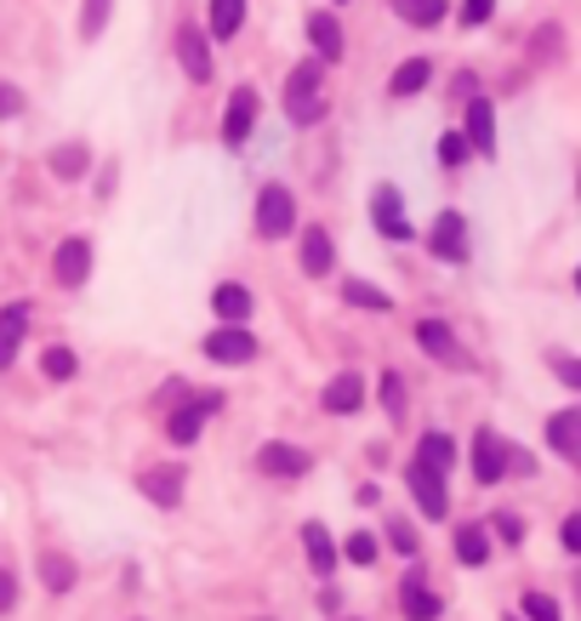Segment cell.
Here are the masks:
<instances>
[{
	"label": "cell",
	"instance_id": "cell-16",
	"mask_svg": "<svg viewBox=\"0 0 581 621\" xmlns=\"http://www.w3.org/2000/svg\"><path fill=\"white\" fill-rule=\"evenodd\" d=\"M137 491L149 496L155 507L171 513V507L183 502V467H142V473H137Z\"/></svg>",
	"mask_w": 581,
	"mask_h": 621
},
{
	"label": "cell",
	"instance_id": "cell-12",
	"mask_svg": "<svg viewBox=\"0 0 581 621\" xmlns=\"http://www.w3.org/2000/svg\"><path fill=\"white\" fill-rule=\"evenodd\" d=\"M257 91L252 86H234V98H228V115H223V142L228 149H246V137H252V126H257Z\"/></svg>",
	"mask_w": 581,
	"mask_h": 621
},
{
	"label": "cell",
	"instance_id": "cell-37",
	"mask_svg": "<svg viewBox=\"0 0 581 621\" xmlns=\"http://www.w3.org/2000/svg\"><path fill=\"white\" fill-rule=\"evenodd\" d=\"M519 604H524V621H559V604L548 593H524Z\"/></svg>",
	"mask_w": 581,
	"mask_h": 621
},
{
	"label": "cell",
	"instance_id": "cell-34",
	"mask_svg": "<svg viewBox=\"0 0 581 621\" xmlns=\"http://www.w3.org/2000/svg\"><path fill=\"white\" fill-rule=\"evenodd\" d=\"M382 411L387 416L405 411V382H400V371H382Z\"/></svg>",
	"mask_w": 581,
	"mask_h": 621
},
{
	"label": "cell",
	"instance_id": "cell-31",
	"mask_svg": "<svg viewBox=\"0 0 581 621\" xmlns=\"http://www.w3.org/2000/svg\"><path fill=\"white\" fill-rule=\"evenodd\" d=\"M86 166H91V155H86V142H63V149L52 155V171H58L63 183H75V177H86Z\"/></svg>",
	"mask_w": 581,
	"mask_h": 621
},
{
	"label": "cell",
	"instance_id": "cell-47",
	"mask_svg": "<svg viewBox=\"0 0 581 621\" xmlns=\"http://www.w3.org/2000/svg\"><path fill=\"white\" fill-rule=\"evenodd\" d=\"M575 285H581V268H575Z\"/></svg>",
	"mask_w": 581,
	"mask_h": 621
},
{
	"label": "cell",
	"instance_id": "cell-5",
	"mask_svg": "<svg viewBox=\"0 0 581 621\" xmlns=\"http://www.w3.org/2000/svg\"><path fill=\"white\" fill-rule=\"evenodd\" d=\"M508 473H513V451L491 434V427H479V434H473V480L496 485V480H508Z\"/></svg>",
	"mask_w": 581,
	"mask_h": 621
},
{
	"label": "cell",
	"instance_id": "cell-29",
	"mask_svg": "<svg viewBox=\"0 0 581 621\" xmlns=\"http://www.w3.org/2000/svg\"><path fill=\"white\" fill-rule=\"evenodd\" d=\"M343 303H348V308H371V314H387V308H394V303H387V292H376L371 279H348V285H343Z\"/></svg>",
	"mask_w": 581,
	"mask_h": 621
},
{
	"label": "cell",
	"instance_id": "cell-33",
	"mask_svg": "<svg viewBox=\"0 0 581 621\" xmlns=\"http://www.w3.org/2000/svg\"><path fill=\"white\" fill-rule=\"evenodd\" d=\"M40 371L52 376V382H69L75 371H80V359L69 354V348H46V359H40Z\"/></svg>",
	"mask_w": 581,
	"mask_h": 621
},
{
	"label": "cell",
	"instance_id": "cell-46",
	"mask_svg": "<svg viewBox=\"0 0 581 621\" xmlns=\"http://www.w3.org/2000/svg\"><path fill=\"white\" fill-rule=\"evenodd\" d=\"M336 621H360V615H336Z\"/></svg>",
	"mask_w": 581,
	"mask_h": 621
},
{
	"label": "cell",
	"instance_id": "cell-35",
	"mask_svg": "<svg viewBox=\"0 0 581 621\" xmlns=\"http://www.w3.org/2000/svg\"><path fill=\"white\" fill-rule=\"evenodd\" d=\"M467 155H473V149H467L462 131H445V137H440V166H462Z\"/></svg>",
	"mask_w": 581,
	"mask_h": 621
},
{
	"label": "cell",
	"instance_id": "cell-11",
	"mask_svg": "<svg viewBox=\"0 0 581 621\" xmlns=\"http://www.w3.org/2000/svg\"><path fill=\"white\" fill-rule=\"evenodd\" d=\"M416 343H422V354L427 359H440V365H467V348L456 343V331L445 325V319H416Z\"/></svg>",
	"mask_w": 581,
	"mask_h": 621
},
{
	"label": "cell",
	"instance_id": "cell-40",
	"mask_svg": "<svg viewBox=\"0 0 581 621\" xmlns=\"http://www.w3.org/2000/svg\"><path fill=\"white\" fill-rule=\"evenodd\" d=\"M12 610H18V576L0 564V615H12Z\"/></svg>",
	"mask_w": 581,
	"mask_h": 621
},
{
	"label": "cell",
	"instance_id": "cell-20",
	"mask_svg": "<svg viewBox=\"0 0 581 621\" xmlns=\"http://www.w3.org/2000/svg\"><path fill=\"white\" fill-rule=\"evenodd\" d=\"M548 445H553L564 462H581V411H559V416H548Z\"/></svg>",
	"mask_w": 581,
	"mask_h": 621
},
{
	"label": "cell",
	"instance_id": "cell-10",
	"mask_svg": "<svg viewBox=\"0 0 581 621\" xmlns=\"http://www.w3.org/2000/svg\"><path fill=\"white\" fill-rule=\"evenodd\" d=\"M52 274H58V285H63V292H80V285L91 279V240H86V234H69V240L58 246V257H52Z\"/></svg>",
	"mask_w": 581,
	"mask_h": 621
},
{
	"label": "cell",
	"instance_id": "cell-7",
	"mask_svg": "<svg viewBox=\"0 0 581 621\" xmlns=\"http://www.w3.org/2000/svg\"><path fill=\"white\" fill-rule=\"evenodd\" d=\"M371 223H376V234H382V240H411L405 200H400V188H394V183L371 188Z\"/></svg>",
	"mask_w": 581,
	"mask_h": 621
},
{
	"label": "cell",
	"instance_id": "cell-14",
	"mask_svg": "<svg viewBox=\"0 0 581 621\" xmlns=\"http://www.w3.org/2000/svg\"><path fill=\"white\" fill-rule=\"evenodd\" d=\"M257 467L268 473V480H303V473L314 467V456L297 451V445H285V440H268V445L257 451Z\"/></svg>",
	"mask_w": 581,
	"mask_h": 621
},
{
	"label": "cell",
	"instance_id": "cell-28",
	"mask_svg": "<svg viewBox=\"0 0 581 621\" xmlns=\"http://www.w3.org/2000/svg\"><path fill=\"white\" fill-rule=\"evenodd\" d=\"M336 252H331V234L325 228H308V240H303V274H331Z\"/></svg>",
	"mask_w": 581,
	"mask_h": 621
},
{
	"label": "cell",
	"instance_id": "cell-22",
	"mask_svg": "<svg viewBox=\"0 0 581 621\" xmlns=\"http://www.w3.org/2000/svg\"><path fill=\"white\" fill-rule=\"evenodd\" d=\"M303 553H308L314 576H331V570H336V542H331L325 524H308V531H303Z\"/></svg>",
	"mask_w": 581,
	"mask_h": 621
},
{
	"label": "cell",
	"instance_id": "cell-41",
	"mask_svg": "<svg viewBox=\"0 0 581 621\" xmlns=\"http://www.w3.org/2000/svg\"><path fill=\"white\" fill-rule=\"evenodd\" d=\"M491 12H496V0H462V23H467V29H479Z\"/></svg>",
	"mask_w": 581,
	"mask_h": 621
},
{
	"label": "cell",
	"instance_id": "cell-45",
	"mask_svg": "<svg viewBox=\"0 0 581 621\" xmlns=\"http://www.w3.org/2000/svg\"><path fill=\"white\" fill-rule=\"evenodd\" d=\"M496 536H502V542H519V536H524V524H519L513 513H496Z\"/></svg>",
	"mask_w": 581,
	"mask_h": 621
},
{
	"label": "cell",
	"instance_id": "cell-6",
	"mask_svg": "<svg viewBox=\"0 0 581 621\" xmlns=\"http://www.w3.org/2000/svg\"><path fill=\"white\" fill-rule=\"evenodd\" d=\"M177 63H183V75L194 80V86H206L211 80V34L206 29H194V23H183L177 29Z\"/></svg>",
	"mask_w": 581,
	"mask_h": 621
},
{
	"label": "cell",
	"instance_id": "cell-38",
	"mask_svg": "<svg viewBox=\"0 0 581 621\" xmlns=\"http://www.w3.org/2000/svg\"><path fill=\"white\" fill-rule=\"evenodd\" d=\"M530 58H542V63H559V29L548 23L542 34H530Z\"/></svg>",
	"mask_w": 581,
	"mask_h": 621
},
{
	"label": "cell",
	"instance_id": "cell-44",
	"mask_svg": "<svg viewBox=\"0 0 581 621\" xmlns=\"http://www.w3.org/2000/svg\"><path fill=\"white\" fill-rule=\"evenodd\" d=\"M559 542H564V553H581V513H570V519H564Z\"/></svg>",
	"mask_w": 581,
	"mask_h": 621
},
{
	"label": "cell",
	"instance_id": "cell-43",
	"mask_svg": "<svg viewBox=\"0 0 581 621\" xmlns=\"http://www.w3.org/2000/svg\"><path fill=\"white\" fill-rule=\"evenodd\" d=\"M18 109H23V91H18L12 80H0V120H12Z\"/></svg>",
	"mask_w": 581,
	"mask_h": 621
},
{
	"label": "cell",
	"instance_id": "cell-30",
	"mask_svg": "<svg viewBox=\"0 0 581 621\" xmlns=\"http://www.w3.org/2000/svg\"><path fill=\"white\" fill-rule=\"evenodd\" d=\"M40 582H46V593H69L75 588V564L63 553H46L40 559Z\"/></svg>",
	"mask_w": 581,
	"mask_h": 621
},
{
	"label": "cell",
	"instance_id": "cell-18",
	"mask_svg": "<svg viewBox=\"0 0 581 621\" xmlns=\"http://www.w3.org/2000/svg\"><path fill=\"white\" fill-rule=\"evenodd\" d=\"M23 331H29V303H7L0 308V371H12V359L23 348Z\"/></svg>",
	"mask_w": 581,
	"mask_h": 621
},
{
	"label": "cell",
	"instance_id": "cell-27",
	"mask_svg": "<svg viewBox=\"0 0 581 621\" xmlns=\"http://www.w3.org/2000/svg\"><path fill=\"white\" fill-rule=\"evenodd\" d=\"M239 23H246V0H211V18H206L211 40H234Z\"/></svg>",
	"mask_w": 581,
	"mask_h": 621
},
{
	"label": "cell",
	"instance_id": "cell-48",
	"mask_svg": "<svg viewBox=\"0 0 581 621\" xmlns=\"http://www.w3.org/2000/svg\"><path fill=\"white\" fill-rule=\"evenodd\" d=\"M513 621H519V615H513Z\"/></svg>",
	"mask_w": 581,
	"mask_h": 621
},
{
	"label": "cell",
	"instance_id": "cell-17",
	"mask_svg": "<svg viewBox=\"0 0 581 621\" xmlns=\"http://www.w3.org/2000/svg\"><path fill=\"white\" fill-rule=\"evenodd\" d=\"M467 149L473 155H484V160H491L496 155V109H491V98H473L467 103Z\"/></svg>",
	"mask_w": 581,
	"mask_h": 621
},
{
	"label": "cell",
	"instance_id": "cell-24",
	"mask_svg": "<svg viewBox=\"0 0 581 621\" xmlns=\"http://www.w3.org/2000/svg\"><path fill=\"white\" fill-rule=\"evenodd\" d=\"M416 462L422 467H433L445 480L451 473V462H456V445H451V434H440V427H433V434H422V445H416Z\"/></svg>",
	"mask_w": 581,
	"mask_h": 621
},
{
	"label": "cell",
	"instance_id": "cell-19",
	"mask_svg": "<svg viewBox=\"0 0 581 621\" xmlns=\"http://www.w3.org/2000/svg\"><path fill=\"white\" fill-rule=\"evenodd\" d=\"M308 40H314V58L319 63L343 58V23H336V12H308Z\"/></svg>",
	"mask_w": 581,
	"mask_h": 621
},
{
	"label": "cell",
	"instance_id": "cell-9",
	"mask_svg": "<svg viewBox=\"0 0 581 621\" xmlns=\"http://www.w3.org/2000/svg\"><path fill=\"white\" fill-rule=\"evenodd\" d=\"M405 485H411V496H416V507H422L427 519H445V513H451V485H445L433 467L411 462V467H405Z\"/></svg>",
	"mask_w": 581,
	"mask_h": 621
},
{
	"label": "cell",
	"instance_id": "cell-39",
	"mask_svg": "<svg viewBox=\"0 0 581 621\" xmlns=\"http://www.w3.org/2000/svg\"><path fill=\"white\" fill-rule=\"evenodd\" d=\"M387 542H394L405 559H416V531H411L405 519H387Z\"/></svg>",
	"mask_w": 581,
	"mask_h": 621
},
{
	"label": "cell",
	"instance_id": "cell-25",
	"mask_svg": "<svg viewBox=\"0 0 581 621\" xmlns=\"http://www.w3.org/2000/svg\"><path fill=\"white\" fill-rule=\"evenodd\" d=\"M394 12H400L411 29H440L445 12H451V0H394Z\"/></svg>",
	"mask_w": 581,
	"mask_h": 621
},
{
	"label": "cell",
	"instance_id": "cell-13",
	"mask_svg": "<svg viewBox=\"0 0 581 621\" xmlns=\"http://www.w3.org/2000/svg\"><path fill=\"white\" fill-rule=\"evenodd\" d=\"M400 610H405L411 621H440V615H445V599L422 582V564L405 570V582H400Z\"/></svg>",
	"mask_w": 581,
	"mask_h": 621
},
{
	"label": "cell",
	"instance_id": "cell-26",
	"mask_svg": "<svg viewBox=\"0 0 581 621\" xmlns=\"http://www.w3.org/2000/svg\"><path fill=\"white\" fill-rule=\"evenodd\" d=\"M427 80H433V63H427V58H405V63L394 69V80H387V91H394V98H416Z\"/></svg>",
	"mask_w": 581,
	"mask_h": 621
},
{
	"label": "cell",
	"instance_id": "cell-36",
	"mask_svg": "<svg viewBox=\"0 0 581 621\" xmlns=\"http://www.w3.org/2000/svg\"><path fill=\"white\" fill-rule=\"evenodd\" d=\"M343 553H348L354 564H376V536H371V531H354V536L343 542Z\"/></svg>",
	"mask_w": 581,
	"mask_h": 621
},
{
	"label": "cell",
	"instance_id": "cell-21",
	"mask_svg": "<svg viewBox=\"0 0 581 621\" xmlns=\"http://www.w3.org/2000/svg\"><path fill=\"white\" fill-rule=\"evenodd\" d=\"M456 559L467 570L491 564V531H484V524H456Z\"/></svg>",
	"mask_w": 581,
	"mask_h": 621
},
{
	"label": "cell",
	"instance_id": "cell-3",
	"mask_svg": "<svg viewBox=\"0 0 581 621\" xmlns=\"http://www.w3.org/2000/svg\"><path fill=\"white\" fill-rule=\"evenodd\" d=\"M217 411H223V394H194V400H183V405L166 416V440H171V445H194V440H200V427H206Z\"/></svg>",
	"mask_w": 581,
	"mask_h": 621
},
{
	"label": "cell",
	"instance_id": "cell-2",
	"mask_svg": "<svg viewBox=\"0 0 581 621\" xmlns=\"http://www.w3.org/2000/svg\"><path fill=\"white\" fill-rule=\"evenodd\" d=\"M290 228H297V195H290L285 183H263V195H257V234H263V240H285Z\"/></svg>",
	"mask_w": 581,
	"mask_h": 621
},
{
	"label": "cell",
	"instance_id": "cell-8",
	"mask_svg": "<svg viewBox=\"0 0 581 621\" xmlns=\"http://www.w3.org/2000/svg\"><path fill=\"white\" fill-rule=\"evenodd\" d=\"M427 252L440 257V263H467V223H462V211H440V217H433Z\"/></svg>",
	"mask_w": 581,
	"mask_h": 621
},
{
	"label": "cell",
	"instance_id": "cell-42",
	"mask_svg": "<svg viewBox=\"0 0 581 621\" xmlns=\"http://www.w3.org/2000/svg\"><path fill=\"white\" fill-rule=\"evenodd\" d=\"M553 371H559V382H564V388H581V359H570V354H553Z\"/></svg>",
	"mask_w": 581,
	"mask_h": 621
},
{
	"label": "cell",
	"instance_id": "cell-1",
	"mask_svg": "<svg viewBox=\"0 0 581 621\" xmlns=\"http://www.w3.org/2000/svg\"><path fill=\"white\" fill-rule=\"evenodd\" d=\"M319 80H325V63L319 58H308V63L290 69V80H285V115H290V126H319L325 120Z\"/></svg>",
	"mask_w": 581,
	"mask_h": 621
},
{
	"label": "cell",
	"instance_id": "cell-23",
	"mask_svg": "<svg viewBox=\"0 0 581 621\" xmlns=\"http://www.w3.org/2000/svg\"><path fill=\"white\" fill-rule=\"evenodd\" d=\"M211 308H217V319L239 325V319L252 314V292H246L239 279H228V285H217V292H211Z\"/></svg>",
	"mask_w": 581,
	"mask_h": 621
},
{
	"label": "cell",
	"instance_id": "cell-15",
	"mask_svg": "<svg viewBox=\"0 0 581 621\" xmlns=\"http://www.w3.org/2000/svg\"><path fill=\"white\" fill-rule=\"evenodd\" d=\"M319 405H325L331 416H354V411L365 405V376H360V371H336V376L325 382Z\"/></svg>",
	"mask_w": 581,
	"mask_h": 621
},
{
	"label": "cell",
	"instance_id": "cell-4",
	"mask_svg": "<svg viewBox=\"0 0 581 621\" xmlns=\"http://www.w3.org/2000/svg\"><path fill=\"white\" fill-rule=\"evenodd\" d=\"M200 348H206V359H217V365H252V359H257V337H252L246 325H217Z\"/></svg>",
	"mask_w": 581,
	"mask_h": 621
},
{
	"label": "cell",
	"instance_id": "cell-32",
	"mask_svg": "<svg viewBox=\"0 0 581 621\" xmlns=\"http://www.w3.org/2000/svg\"><path fill=\"white\" fill-rule=\"evenodd\" d=\"M109 7H115V0H86V7H80V40H97L109 29Z\"/></svg>",
	"mask_w": 581,
	"mask_h": 621
}]
</instances>
